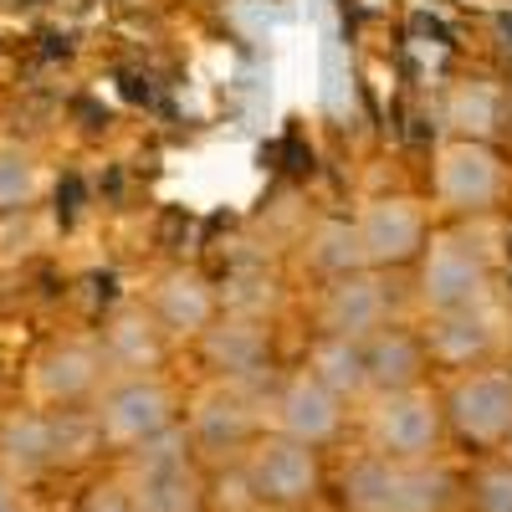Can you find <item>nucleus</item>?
<instances>
[{
	"label": "nucleus",
	"mask_w": 512,
	"mask_h": 512,
	"mask_svg": "<svg viewBox=\"0 0 512 512\" xmlns=\"http://www.w3.org/2000/svg\"><path fill=\"white\" fill-rule=\"evenodd\" d=\"M492 221H436L420 262L410 267V313H456L497 297V256L487 246Z\"/></svg>",
	"instance_id": "nucleus-1"
},
{
	"label": "nucleus",
	"mask_w": 512,
	"mask_h": 512,
	"mask_svg": "<svg viewBox=\"0 0 512 512\" xmlns=\"http://www.w3.org/2000/svg\"><path fill=\"white\" fill-rule=\"evenodd\" d=\"M338 512H456L461 472L451 461H390L374 451H354L333 477Z\"/></svg>",
	"instance_id": "nucleus-2"
},
{
	"label": "nucleus",
	"mask_w": 512,
	"mask_h": 512,
	"mask_svg": "<svg viewBox=\"0 0 512 512\" xmlns=\"http://www.w3.org/2000/svg\"><path fill=\"white\" fill-rule=\"evenodd\" d=\"M431 210L441 221H497L512 205V159L487 139H441L431 154Z\"/></svg>",
	"instance_id": "nucleus-3"
},
{
	"label": "nucleus",
	"mask_w": 512,
	"mask_h": 512,
	"mask_svg": "<svg viewBox=\"0 0 512 512\" xmlns=\"http://www.w3.org/2000/svg\"><path fill=\"white\" fill-rule=\"evenodd\" d=\"M123 482H128V497H134V512H210L216 497V472L195 456V441L180 425H169L164 436L144 441L139 451H128L113 461Z\"/></svg>",
	"instance_id": "nucleus-4"
},
{
	"label": "nucleus",
	"mask_w": 512,
	"mask_h": 512,
	"mask_svg": "<svg viewBox=\"0 0 512 512\" xmlns=\"http://www.w3.org/2000/svg\"><path fill=\"white\" fill-rule=\"evenodd\" d=\"M236 482L256 512H313L333 497L328 451L292 441L282 431H262L251 441V451L236 466Z\"/></svg>",
	"instance_id": "nucleus-5"
},
{
	"label": "nucleus",
	"mask_w": 512,
	"mask_h": 512,
	"mask_svg": "<svg viewBox=\"0 0 512 512\" xmlns=\"http://www.w3.org/2000/svg\"><path fill=\"white\" fill-rule=\"evenodd\" d=\"M359 446L390 461H441L451 451L441 384H415V390H384L364 395L354 410Z\"/></svg>",
	"instance_id": "nucleus-6"
},
{
	"label": "nucleus",
	"mask_w": 512,
	"mask_h": 512,
	"mask_svg": "<svg viewBox=\"0 0 512 512\" xmlns=\"http://www.w3.org/2000/svg\"><path fill=\"white\" fill-rule=\"evenodd\" d=\"M441 410L451 446L466 456H492L512 441V364L492 359L461 374H441Z\"/></svg>",
	"instance_id": "nucleus-7"
},
{
	"label": "nucleus",
	"mask_w": 512,
	"mask_h": 512,
	"mask_svg": "<svg viewBox=\"0 0 512 512\" xmlns=\"http://www.w3.org/2000/svg\"><path fill=\"white\" fill-rule=\"evenodd\" d=\"M103 451L118 461L185 420V390L169 374H113L93 400Z\"/></svg>",
	"instance_id": "nucleus-8"
},
{
	"label": "nucleus",
	"mask_w": 512,
	"mask_h": 512,
	"mask_svg": "<svg viewBox=\"0 0 512 512\" xmlns=\"http://www.w3.org/2000/svg\"><path fill=\"white\" fill-rule=\"evenodd\" d=\"M185 431L195 441V456L210 472H236L241 456L251 451V441L267 431L262 395L246 390V384L200 379L185 395Z\"/></svg>",
	"instance_id": "nucleus-9"
},
{
	"label": "nucleus",
	"mask_w": 512,
	"mask_h": 512,
	"mask_svg": "<svg viewBox=\"0 0 512 512\" xmlns=\"http://www.w3.org/2000/svg\"><path fill=\"white\" fill-rule=\"evenodd\" d=\"M313 333H333V338H374L379 328H390L400 318H415L410 313V277L400 287V272H379V267H359V272H344L333 282H318L313 287Z\"/></svg>",
	"instance_id": "nucleus-10"
},
{
	"label": "nucleus",
	"mask_w": 512,
	"mask_h": 512,
	"mask_svg": "<svg viewBox=\"0 0 512 512\" xmlns=\"http://www.w3.org/2000/svg\"><path fill=\"white\" fill-rule=\"evenodd\" d=\"M113 379L98 333H52L26 364V400L41 410H88Z\"/></svg>",
	"instance_id": "nucleus-11"
},
{
	"label": "nucleus",
	"mask_w": 512,
	"mask_h": 512,
	"mask_svg": "<svg viewBox=\"0 0 512 512\" xmlns=\"http://www.w3.org/2000/svg\"><path fill=\"white\" fill-rule=\"evenodd\" d=\"M195 359L205 369V379H226V384H246L267 400V384L282 374L277 369V349H272V318L256 308H221V318L195 338Z\"/></svg>",
	"instance_id": "nucleus-12"
},
{
	"label": "nucleus",
	"mask_w": 512,
	"mask_h": 512,
	"mask_svg": "<svg viewBox=\"0 0 512 512\" xmlns=\"http://www.w3.org/2000/svg\"><path fill=\"white\" fill-rule=\"evenodd\" d=\"M262 415H267V431H282L292 441H308L318 451H333L354 431V405L344 395H333L328 384L313 374V369H282L272 384H267V400H262Z\"/></svg>",
	"instance_id": "nucleus-13"
},
{
	"label": "nucleus",
	"mask_w": 512,
	"mask_h": 512,
	"mask_svg": "<svg viewBox=\"0 0 512 512\" xmlns=\"http://www.w3.org/2000/svg\"><path fill=\"white\" fill-rule=\"evenodd\" d=\"M354 231H359V246H364V262L369 267L410 277V267L420 262L425 241H431V231H436V210H431V200H425V195L379 190V195L359 200Z\"/></svg>",
	"instance_id": "nucleus-14"
},
{
	"label": "nucleus",
	"mask_w": 512,
	"mask_h": 512,
	"mask_svg": "<svg viewBox=\"0 0 512 512\" xmlns=\"http://www.w3.org/2000/svg\"><path fill=\"white\" fill-rule=\"evenodd\" d=\"M420 333H425L436 374H461V369H477V364H492L507 354V318L497 308V297L477 303V308L420 318Z\"/></svg>",
	"instance_id": "nucleus-15"
},
{
	"label": "nucleus",
	"mask_w": 512,
	"mask_h": 512,
	"mask_svg": "<svg viewBox=\"0 0 512 512\" xmlns=\"http://www.w3.org/2000/svg\"><path fill=\"white\" fill-rule=\"evenodd\" d=\"M144 303H149V313L159 318V328L169 333V344H195V338L221 318V308H226V297H221V287L210 282L200 267H190V262H175V267H164V272H154V282H149V292H144Z\"/></svg>",
	"instance_id": "nucleus-16"
},
{
	"label": "nucleus",
	"mask_w": 512,
	"mask_h": 512,
	"mask_svg": "<svg viewBox=\"0 0 512 512\" xmlns=\"http://www.w3.org/2000/svg\"><path fill=\"white\" fill-rule=\"evenodd\" d=\"M0 472L21 482L26 492L36 482L57 477V415L41 405H21L0 415Z\"/></svg>",
	"instance_id": "nucleus-17"
},
{
	"label": "nucleus",
	"mask_w": 512,
	"mask_h": 512,
	"mask_svg": "<svg viewBox=\"0 0 512 512\" xmlns=\"http://www.w3.org/2000/svg\"><path fill=\"white\" fill-rule=\"evenodd\" d=\"M98 344H103L113 374H164L169 354H175V344H169V333L159 328V318L149 313L144 297L139 303H118L103 318Z\"/></svg>",
	"instance_id": "nucleus-18"
},
{
	"label": "nucleus",
	"mask_w": 512,
	"mask_h": 512,
	"mask_svg": "<svg viewBox=\"0 0 512 512\" xmlns=\"http://www.w3.org/2000/svg\"><path fill=\"white\" fill-rule=\"evenodd\" d=\"M364 369H369V395L431 384L436 364H431V349H425L420 318H400L390 328H379L374 338H364Z\"/></svg>",
	"instance_id": "nucleus-19"
},
{
	"label": "nucleus",
	"mask_w": 512,
	"mask_h": 512,
	"mask_svg": "<svg viewBox=\"0 0 512 512\" xmlns=\"http://www.w3.org/2000/svg\"><path fill=\"white\" fill-rule=\"evenodd\" d=\"M507 113H512V98L497 77H461V82H451V93L441 103V123H446L451 139L497 144L502 128H507Z\"/></svg>",
	"instance_id": "nucleus-20"
},
{
	"label": "nucleus",
	"mask_w": 512,
	"mask_h": 512,
	"mask_svg": "<svg viewBox=\"0 0 512 512\" xmlns=\"http://www.w3.org/2000/svg\"><path fill=\"white\" fill-rule=\"evenodd\" d=\"M297 267L313 277V287L344 277V272L369 267L364 262V246H359V231H354V216H323V221H313L308 236H303V246H297Z\"/></svg>",
	"instance_id": "nucleus-21"
},
{
	"label": "nucleus",
	"mask_w": 512,
	"mask_h": 512,
	"mask_svg": "<svg viewBox=\"0 0 512 512\" xmlns=\"http://www.w3.org/2000/svg\"><path fill=\"white\" fill-rule=\"evenodd\" d=\"M303 369H313L333 395H344L354 410L359 400L369 395V369H364V344L354 338H333V333H313L308 338V354H303Z\"/></svg>",
	"instance_id": "nucleus-22"
},
{
	"label": "nucleus",
	"mask_w": 512,
	"mask_h": 512,
	"mask_svg": "<svg viewBox=\"0 0 512 512\" xmlns=\"http://www.w3.org/2000/svg\"><path fill=\"white\" fill-rule=\"evenodd\" d=\"M41 190H47L41 159L16 139H0V221L26 216V210L41 200Z\"/></svg>",
	"instance_id": "nucleus-23"
},
{
	"label": "nucleus",
	"mask_w": 512,
	"mask_h": 512,
	"mask_svg": "<svg viewBox=\"0 0 512 512\" xmlns=\"http://www.w3.org/2000/svg\"><path fill=\"white\" fill-rule=\"evenodd\" d=\"M461 507L466 512H512V456H472L461 472Z\"/></svg>",
	"instance_id": "nucleus-24"
},
{
	"label": "nucleus",
	"mask_w": 512,
	"mask_h": 512,
	"mask_svg": "<svg viewBox=\"0 0 512 512\" xmlns=\"http://www.w3.org/2000/svg\"><path fill=\"white\" fill-rule=\"evenodd\" d=\"M72 512H134V497H128V482H123L118 466H108V472L82 482Z\"/></svg>",
	"instance_id": "nucleus-25"
},
{
	"label": "nucleus",
	"mask_w": 512,
	"mask_h": 512,
	"mask_svg": "<svg viewBox=\"0 0 512 512\" xmlns=\"http://www.w3.org/2000/svg\"><path fill=\"white\" fill-rule=\"evenodd\" d=\"M0 512H31L26 487H21V482H11L6 472H0Z\"/></svg>",
	"instance_id": "nucleus-26"
},
{
	"label": "nucleus",
	"mask_w": 512,
	"mask_h": 512,
	"mask_svg": "<svg viewBox=\"0 0 512 512\" xmlns=\"http://www.w3.org/2000/svg\"><path fill=\"white\" fill-rule=\"evenodd\" d=\"M502 456H512V441H507V446H502Z\"/></svg>",
	"instance_id": "nucleus-27"
},
{
	"label": "nucleus",
	"mask_w": 512,
	"mask_h": 512,
	"mask_svg": "<svg viewBox=\"0 0 512 512\" xmlns=\"http://www.w3.org/2000/svg\"><path fill=\"white\" fill-rule=\"evenodd\" d=\"M313 512H338V507H313Z\"/></svg>",
	"instance_id": "nucleus-28"
}]
</instances>
